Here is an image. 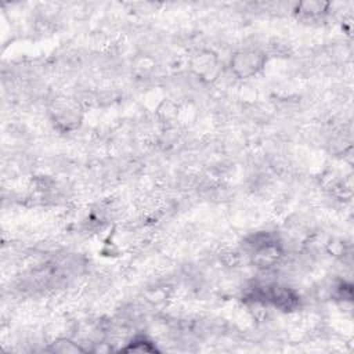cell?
I'll list each match as a JSON object with an SVG mask.
<instances>
[{
  "label": "cell",
  "instance_id": "1",
  "mask_svg": "<svg viewBox=\"0 0 354 354\" xmlns=\"http://www.w3.org/2000/svg\"><path fill=\"white\" fill-rule=\"evenodd\" d=\"M266 64V55L259 50H242L231 58V69L241 79L252 77Z\"/></svg>",
  "mask_w": 354,
  "mask_h": 354
},
{
  "label": "cell",
  "instance_id": "2",
  "mask_svg": "<svg viewBox=\"0 0 354 354\" xmlns=\"http://www.w3.org/2000/svg\"><path fill=\"white\" fill-rule=\"evenodd\" d=\"M192 71L203 80H210L217 77V68H218V59L217 57L210 51H201L198 55L194 57L192 62Z\"/></svg>",
  "mask_w": 354,
  "mask_h": 354
},
{
  "label": "cell",
  "instance_id": "3",
  "mask_svg": "<svg viewBox=\"0 0 354 354\" xmlns=\"http://www.w3.org/2000/svg\"><path fill=\"white\" fill-rule=\"evenodd\" d=\"M328 3H322V1H303L299 3L296 7V12L301 17V18H318L322 14L326 12L328 8Z\"/></svg>",
  "mask_w": 354,
  "mask_h": 354
}]
</instances>
